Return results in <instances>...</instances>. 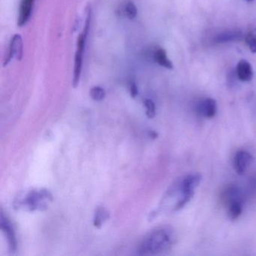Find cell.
I'll use <instances>...</instances> for the list:
<instances>
[{
    "mask_svg": "<svg viewBox=\"0 0 256 256\" xmlns=\"http://www.w3.org/2000/svg\"><path fill=\"white\" fill-rule=\"evenodd\" d=\"M175 242L174 233L168 227L152 230L144 239L140 247V254H156L170 250Z\"/></svg>",
    "mask_w": 256,
    "mask_h": 256,
    "instance_id": "cell-1",
    "label": "cell"
},
{
    "mask_svg": "<svg viewBox=\"0 0 256 256\" xmlns=\"http://www.w3.org/2000/svg\"><path fill=\"white\" fill-rule=\"evenodd\" d=\"M53 200V196L48 190H32L16 202V208L28 211L44 210Z\"/></svg>",
    "mask_w": 256,
    "mask_h": 256,
    "instance_id": "cell-2",
    "label": "cell"
},
{
    "mask_svg": "<svg viewBox=\"0 0 256 256\" xmlns=\"http://www.w3.org/2000/svg\"><path fill=\"white\" fill-rule=\"evenodd\" d=\"M91 10L88 8L86 22L83 32L78 38L77 49H76V56H74V76H73L72 84L74 88H77L80 82L82 76V65H83L84 53L85 46H86V38L89 32L90 26Z\"/></svg>",
    "mask_w": 256,
    "mask_h": 256,
    "instance_id": "cell-3",
    "label": "cell"
},
{
    "mask_svg": "<svg viewBox=\"0 0 256 256\" xmlns=\"http://www.w3.org/2000/svg\"><path fill=\"white\" fill-rule=\"evenodd\" d=\"M202 180V176L197 174H192L184 176L180 182L179 190L181 198L174 206V210L184 208L192 198L194 190L198 186Z\"/></svg>",
    "mask_w": 256,
    "mask_h": 256,
    "instance_id": "cell-4",
    "label": "cell"
},
{
    "mask_svg": "<svg viewBox=\"0 0 256 256\" xmlns=\"http://www.w3.org/2000/svg\"><path fill=\"white\" fill-rule=\"evenodd\" d=\"M253 162V156L250 152L246 150H239L234 157V168L240 175L245 174L248 166Z\"/></svg>",
    "mask_w": 256,
    "mask_h": 256,
    "instance_id": "cell-5",
    "label": "cell"
},
{
    "mask_svg": "<svg viewBox=\"0 0 256 256\" xmlns=\"http://www.w3.org/2000/svg\"><path fill=\"white\" fill-rule=\"evenodd\" d=\"M0 226L4 233L5 234L7 240H8V246L10 251L14 252L17 250V239H16V232L11 222L7 217L4 215L2 212L0 216Z\"/></svg>",
    "mask_w": 256,
    "mask_h": 256,
    "instance_id": "cell-6",
    "label": "cell"
},
{
    "mask_svg": "<svg viewBox=\"0 0 256 256\" xmlns=\"http://www.w3.org/2000/svg\"><path fill=\"white\" fill-rule=\"evenodd\" d=\"M24 43L22 36L16 34L12 37L10 43V53L8 58L6 60V64H8L12 59H16L20 61L23 58Z\"/></svg>",
    "mask_w": 256,
    "mask_h": 256,
    "instance_id": "cell-7",
    "label": "cell"
},
{
    "mask_svg": "<svg viewBox=\"0 0 256 256\" xmlns=\"http://www.w3.org/2000/svg\"><path fill=\"white\" fill-rule=\"evenodd\" d=\"M197 110L198 113L203 118L212 119L217 113L216 102L214 98H204L198 104Z\"/></svg>",
    "mask_w": 256,
    "mask_h": 256,
    "instance_id": "cell-8",
    "label": "cell"
},
{
    "mask_svg": "<svg viewBox=\"0 0 256 256\" xmlns=\"http://www.w3.org/2000/svg\"><path fill=\"white\" fill-rule=\"evenodd\" d=\"M34 2L35 0H22L18 20V25L20 28L25 26L29 22L34 10Z\"/></svg>",
    "mask_w": 256,
    "mask_h": 256,
    "instance_id": "cell-9",
    "label": "cell"
},
{
    "mask_svg": "<svg viewBox=\"0 0 256 256\" xmlns=\"http://www.w3.org/2000/svg\"><path fill=\"white\" fill-rule=\"evenodd\" d=\"M236 76L241 82H251L254 76L251 64L244 60L240 61L236 66Z\"/></svg>",
    "mask_w": 256,
    "mask_h": 256,
    "instance_id": "cell-10",
    "label": "cell"
},
{
    "mask_svg": "<svg viewBox=\"0 0 256 256\" xmlns=\"http://www.w3.org/2000/svg\"><path fill=\"white\" fill-rule=\"evenodd\" d=\"M152 58H154V61L161 66L168 68V70L173 68V64L168 58L167 54L164 49L161 48H157L152 54Z\"/></svg>",
    "mask_w": 256,
    "mask_h": 256,
    "instance_id": "cell-11",
    "label": "cell"
},
{
    "mask_svg": "<svg viewBox=\"0 0 256 256\" xmlns=\"http://www.w3.org/2000/svg\"><path fill=\"white\" fill-rule=\"evenodd\" d=\"M242 210L244 208H242V200H233L229 202L228 216L230 220H236L242 214Z\"/></svg>",
    "mask_w": 256,
    "mask_h": 256,
    "instance_id": "cell-12",
    "label": "cell"
},
{
    "mask_svg": "<svg viewBox=\"0 0 256 256\" xmlns=\"http://www.w3.org/2000/svg\"><path fill=\"white\" fill-rule=\"evenodd\" d=\"M109 216H110V214L106 208L102 206L97 208L94 216V226L96 228H101L104 222L108 220Z\"/></svg>",
    "mask_w": 256,
    "mask_h": 256,
    "instance_id": "cell-13",
    "label": "cell"
},
{
    "mask_svg": "<svg viewBox=\"0 0 256 256\" xmlns=\"http://www.w3.org/2000/svg\"><path fill=\"white\" fill-rule=\"evenodd\" d=\"M242 35L240 32H227L220 34L216 38L217 43L228 42L236 41L242 38Z\"/></svg>",
    "mask_w": 256,
    "mask_h": 256,
    "instance_id": "cell-14",
    "label": "cell"
},
{
    "mask_svg": "<svg viewBox=\"0 0 256 256\" xmlns=\"http://www.w3.org/2000/svg\"><path fill=\"white\" fill-rule=\"evenodd\" d=\"M246 42L252 54H256V28L250 30L246 36Z\"/></svg>",
    "mask_w": 256,
    "mask_h": 256,
    "instance_id": "cell-15",
    "label": "cell"
},
{
    "mask_svg": "<svg viewBox=\"0 0 256 256\" xmlns=\"http://www.w3.org/2000/svg\"><path fill=\"white\" fill-rule=\"evenodd\" d=\"M124 13L126 17L130 20L136 18L138 14V10L134 2H131V1L127 2L124 6Z\"/></svg>",
    "mask_w": 256,
    "mask_h": 256,
    "instance_id": "cell-16",
    "label": "cell"
},
{
    "mask_svg": "<svg viewBox=\"0 0 256 256\" xmlns=\"http://www.w3.org/2000/svg\"><path fill=\"white\" fill-rule=\"evenodd\" d=\"M90 95L91 98L95 101L100 102L104 100L106 97V91L101 86H96L91 88L90 91Z\"/></svg>",
    "mask_w": 256,
    "mask_h": 256,
    "instance_id": "cell-17",
    "label": "cell"
},
{
    "mask_svg": "<svg viewBox=\"0 0 256 256\" xmlns=\"http://www.w3.org/2000/svg\"><path fill=\"white\" fill-rule=\"evenodd\" d=\"M144 106L146 108V115L150 119L155 118L156 110V104L152 100L146 98L144 101Z\"/></svg>",
    "mask_w": 256,
    "mask_h": 256,
    "instance_id": "cell-18",
    "label": "cell"
},
{
    "mask_svg": "<svg viewBox=\"0 0 256 256\" xmlns=\"http://www.w3.org/2000/svg\"><path fill=\"white\" fill-rule=\"evenodd\" d=\"M130 91L132 98H136V97L138 95V86L137 85H136V82H130Z\"/></svg>",
    "mask_w": 256,
    "mask_h": 256,
    "instance_id": "cell-19",
    "label": "cell"
},
{
    "mask_svg": "<svg viewBox=\"0 0 256 256\" xmlns=\"http://www.w3.org/2000/svg\"><path fill=\"white\" fill-rule=\"evenodd\" d=\"M247 2H253V1H254V0H246Z\"/></svg>",
    "mask_w": 256,
    "mask_h": 256,
    "instance_id": "cell-20",
    "label": "cell"
}]
</instances>
